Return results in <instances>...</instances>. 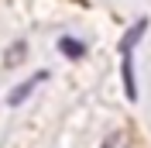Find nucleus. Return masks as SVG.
Segmentation results:
<instances>
[{
	"label": "nucleus",
	"instance_id": "f257e3e1",
	"mask_svg": "<svg viewBox=\"0 0 151 148\" xmlns=\"http://www.w3.org/2000/svg\"><path fill=\"white\" fill-rule=\"evenodd\" d=\"M120 76H124V96L127 100H137V79H134L131 52H120Z\"/></svg>",
	"mask_w": 151,
	"mask_h": 148
},
{
	"label": "nucleus",
	"instance_id": "7ed1b4c3",
	"mask_svg": "<svg viewBox=\"0 0 151 148\" xmlns=\"http://www.w3.org/2000/svg\"><path fill=\"white\" fill-rule=\"evenodd\" d=\"M144 31H148V21H137V24H134V28L131 31H127V35H124V41H120V52H131V48L134 45H137V41H141V35H144Z\"/></svg>",
	"mask_w": 151,
	"mask_h": 148
},
{
	"label": "nucleus",
	"instance_id": "f03ea898",
	"mask_svg": "<svg viewBox=\"0 0 151 148\" xmlns=\"http://www.w3.org/2000/svg\"><path fill=\"white\" fill-rule=\"evenodd\" d=\"M41 79H45V73H38V76H31L28 83H21L17 90L10 93V103H14V107H17V103H24V100H28V96H31V90H35V86L41 83Z\"/></svg>",
	"mask_w": 151,
	"mask_h": 148
},
{
	"label": "nucleus",
	"instance_id": "20e7f679",
	"mask_svg": "<svg viewBox=\"0 0 151 148\" xmlns=\"http://www.w3.org/2000/svg\"><path fill=\"white\" fill-rule=\"evenodd\" d=\"M58 52H62L65 59H83L86 55V45L76 41V38H62V41H58Z\"/></svg>",
	"mask_w": 151,
	"mask_h": 148
},
{
	"label": "nucleus",
	"instance_id": "39448f33",
	"mask_svg": "<svg viewBox=\"0 0 151 148\" xmlns=\"http://www.w3.org/2000/svg\"><path fill=\"white\" fill-rule=\"evenodd\" d=\"M100 148H127V134H124V131H113V134H110Z\"/></svg>",
	"mask_w": 151,
	"mask_h": 148
}]
</instances>
